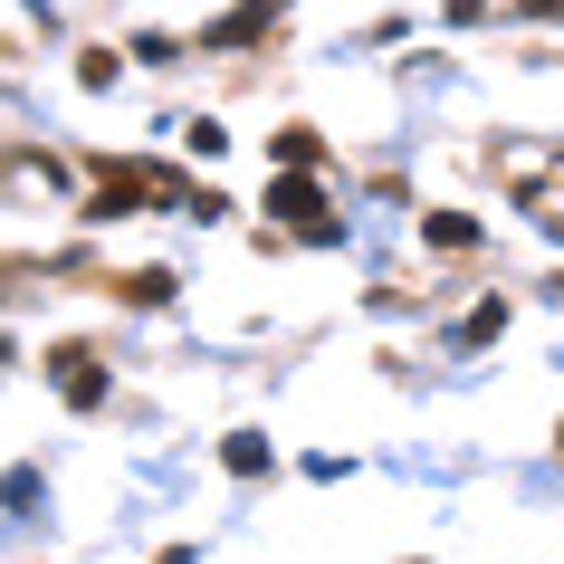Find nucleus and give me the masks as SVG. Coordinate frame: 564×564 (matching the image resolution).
Returning a JSON list of instances; mask_svg holds the SVG:
<instances>
[]
</instances>
